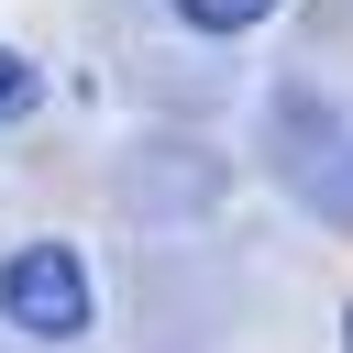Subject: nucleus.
<instances>
[{
	"label": "nucleus",
	"instance_id": "7ed1b4c3",
	"mask_svg": "<svg viewBox=\"0 0 353 353\" xmlns=\"http://www.w3.org/2000/svg\"><path fill=\"white\" fill-rule=\"evenodd\" d=\"M33 99H44V66H33V55H11V44H0V121H22V110H33Z\"/></svg>",
	"mask_w": 353,
	"mask_h": 353
},
{
	"label": "nucleus",
	"instance_id": "f257e3e1",
	"mask_svg": "<svg viewBox=\"0 0 353 353\" xmlns=\"http://www.w3.org/2000/svg\"><path fill=\"white\" fill-rule=\"evenodd\" d=\"M0 320H11L22 342H77V331H88V265H77V243H22V254H0Z\"/></svg>",
	"mask_w": 353,
	"mask_h": 353
},
{
	"label": "nucleus",
	"instance_id": "20e7f679",
	"mask_svg": "<svg viewBox=\"0 0 353 353\" xmlns=\"http://www.w3.org/2000/svg\"><path fill=\"white\" fill-rule=\"evenodd\" d=\"M342 353H353V320H342Z\"/></svg>",
	"mask_w": 353,
	"mask_h": 353
},
{
	"label": "nucleus",
	"instance_id": "f03ea898",
	"mask_svg": "<svg viewBox=\"0 0 353 353\" xmlns=\"http://www.w3.org/2000/svg\"><path fill=\"white\" fill-rule=\"evenodd\" d=\"M265 11H276V0H176V22H188V33H254Z\"/></svg>",
	"mask_w": 353,
	"mask_h": 353
}]
</instances>
